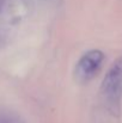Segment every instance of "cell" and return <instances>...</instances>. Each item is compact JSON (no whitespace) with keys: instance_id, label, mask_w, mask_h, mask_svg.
I'll return each instance as SVG.
<instances>
[{"instance_id":"obj_1","label":"cell","mask_w":122,"mask_h":123,"mask_svg":"<svg viewBox=\"0 0 122 123\" xmlns=\"http://www.w3.org/2000/svg\"><path fill=\"white\" fill-rule=\"evenodd\" d=\"M101 90L110 109L117 111L122 97V60L115 62L108 71Z\"/></svg>"},{"instance_id":"obj_2","label":"cell","mask_w":122,"mask_h":123,"mask_svg":"<svg viewBox=\"0 0 122 123\" xmlns=\"http://www.w3.org/2000/svg\"><path fill=\"white\" fill-rule=\"evenodd\" d=\"M104 54L101 50H90L84 54L76 67V77L80 82L91 80L101 69Z\"/></svg>"},{"instance_id":"obj_3","label":"cell","mask_w":122,"mask_h":123,"mask_svg":"<svg viewBox=\"0 0 122 123\" xmlns=\"http://www.w3.org/2000/svg\"><path fill=\"white\" fill-rule=\"evenodd\" d=\"M0 123H24V121L11 114H0Z\"/></svg>"}]
</instances>
